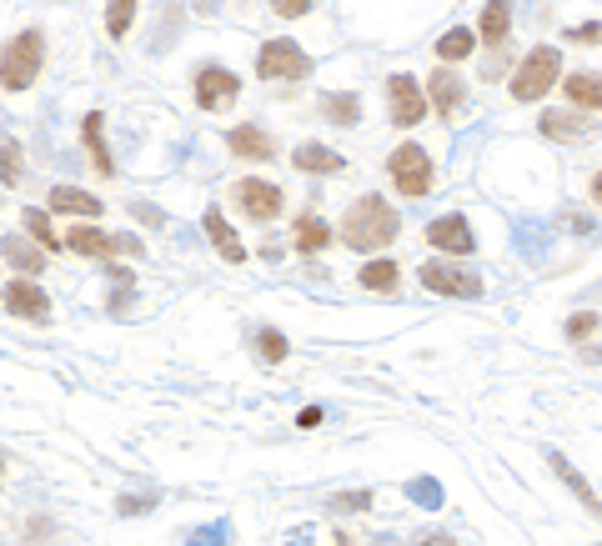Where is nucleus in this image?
<instances>
[{
  "mask_svg": "<svg viewBox=\"0 0 602 546\" xmlns=\"http://www.w3.org/2000/svg\"><path fill=\"white\" fill-rule=\"evenodd\" d=\"M397 231H402V221H397V211L382 196H362L342 216V241L352 251H382V246L397 241Z\"/></svg>",
  "mask_w": 602,
  "mask_h": 546,
  "instance_id": "nucleus-1",
  "label": "nucleus"
},
{
  "mask_svg": "<svg viewBox=\"0 0 602 546\" xmlns=\"http://www.w3.org/2000/svg\"><path fill=\"white\" fill-rule=\"evenodd\" d=\"M41 61H46V41L41 31H26L6 46V56H0V86H6L11 96H21L36 76H41Z\"/></svg>",
  "mask_w": 602,
  "mask_h": 546,
  "instance_id": "nucleus-2",
  "label": "nucleus"
},
{
  "mask_svg": "<svg viewBox=\"0 0 602 546\" xmlns=\"http://www.w3.org/2000/svg\"><path fill=\"white\" fill-rule=\"evenodd\" d=\"M557 76H562V56H557L552 46L527 51V61H522L517 76H512V101H542V96L557 86Z\"/></svg>",
  "mask_w": 602,
  "mask_h": 546,
  "instance_id": "nucleus-3",
  "label": "nucleus"
},
{
  "mask_svg": "<svg viewBox=\"0 0 602 546\" xmlns=\"http://www.w3.org/2000/svg\"><path fill=\"white\" fill-rule=\"evenodd\" d=\"M256 76L261 81H301V76H312V56L296 41H266L256 56Z\"/></svg>",
  "mask_w": 602,
  "mask_h": 546,
  "instance_id": "nucleus-4",
  "label": "nucleus"
},
{
  "mask_svg": "<svg viewBox=\"0 0 602 546\" xmlns=\"http://www.w3.org/2000/svg\"><path fill=\"white\" fill-rule=\"evenodd\" d=\"M387 171H392L397 191H402V196H412V201H422V196L432 191V161H427V156H422V146H412V141L392 151Z\"/></svg>",
  "mask_w": 602,
  "mask_h": 546,
  "instance_id": "nucleus-5",
  "label": "nucleus"
},
{
  "mask_svg": "<svg viewBox=\"0 0 602 546\" xmlns=\"http://www.w3.org/2000/svg\"><path fill=\"white\" fill-rule=\"evenodd\" d=\"M417 276H422V286L437 291V296H467V301L482 296V281H477L472 271H462V266H447V261H427Z\"/></svg>",
  "mask_w": 602,
  "mask_h": 546,
  "instance_id": "nucleus-6",
  "label": "nucleus"
},
{
  "mask_svg": "<svg viewBox=\"0 0 602 546\" xmlns=\"http://www.w3.org/2000/svg\"><path fill=\"white\" fill-rule=\"evenodd\" d=\"M236 201H241V211L261 226V221H276L281 216V191L271 186V181H256V176H246V181H236Z\"/></svg>",
  "mask_w": 602,
  "mask_h": 546,
  "instance_id": "nucleus-7",
  "label": "nucleus"
},
{
  "mask_svg": "<svg viewBox=\"0 0 602 546\" xmlns=\"http://www.w3.org/2000/svg\"><path fill=\"white\" fill-rule=\"evenodd\" d=\"M236 96H241V81H236L231 71L206 66V71L196 76V101H201L206 111H226V106H236Z\"/></svg>",
  "mask_w": 602,
  "mask_h": 546,
  "instance_id": "nucleus-8",
  "label": "nucleus"
},
{
  "mask_svg": "<svg viewBox=\"0 0 602 546\" xmlns=\"http://www.w3.org/2000/svg\"><path fill=\"white\" fill-rule=\"evenodd\" d=\"M387 96H392V126H402V131H412L422 116H427V101H422V86L412 81V76H392V86H387Z\"/></svg>",
  "mask_w": 602,
  "mask_h": 546,
  "instance_id": "nucleus-9",
  "label": "nucleus"
},
{
  "mask_svg": "<svg viewBox=\"0 0 602 546\" xmlns=\"http://www.w3.org/2000/svg\"><path fill=\"white\" fill-rule=\"evenodd\" d=\"M66 246L71 251H81V256H131V251H141V241L136 236H101V231H91V226H76L71 236H66Z\"/></svg>",
  "mask_w": 602,
  "mask_h": 546,
  "instance_id": "nucleus-10",
  "label": "nucleus"
},
{
  "mask_svg": "<svg viewBox=\"0 0 602 546\" xmlns=\"http://www.w3.org/2000/svg\"><path fill=\"white\" fill-rule=\"evenodd\" d=\"M0 301H6L11 316H26V321H51V296L31 281H11L6 291H0Z\"/></svg>",
  "mask_w": 602,
  "mask_h": 546,
  "instance_id": "nucleus-11",
  "label": "nucleus"
},
{
  "mask_svg": "<svg viewBox=\"0 0 602 546\" xmlns=\"http://www.w3.org/2000/svg\"><path fill=\"white\" fill-rule=\"evenodd\" d=\"M427 241H432L437 251H452V256H472V226H467L462 216H437V221L427 226Z\"/></svg>",
  "mask_w": 602,
  "mask_h": 546,
  "instance_id": "nucleus-12",
  "label": "nucleus"
},
{
  "mask_svg": "<svg viewBox=\"0 0 602 546\" xmlns=\"http://www.w3.org/2000/svg\"><path fill=\"white\" fill-rule=\"evenodd\" d=\"M206 236H211V246L221 251V261H231V266H241V261H246V246H241V241H236V231L226 226L221 206H211V211H206Z\"/></svg>",
  "mask_w": 602,
  "mask_h": 546,
  "instance_id": "nucleus-13",
  "label": "nucleus"
},
{
  "mask_svg": "<svg viewBox=\"0 0 602 546\" xmlns=\"http://www.w3.org/2000/svg\"><path fill=\"white\" fill-rule=\"evenodd\" d=\"M291 161H296L301 171H312V176H337V171L347 166L337 151H327V146H317V141H301V146L291 151Z\"/></svg>",
  "mask_w": 602,
  "mask_h": 546,
  "instance_id": "nucleus-14",
  "label": "nucleus"
},
{
  "mask_svg": "<svg viewBox=\"0 0 602 546\" xmlns=\"http://www.w3.org/2000/svg\"><path fill=\"white\" fill-rule=\"evenodd\" d=\"M226 141H231V151L246 156V161H271V156H276V146H271V136H266L261 126H236Z\"/></svg>",
  "mask_w": 602,
  "mask_h": 546,
  "instance_id": "nucleus-15",
  "label": "nucleus"
},
{
  "mask_svg": "<svg viewBox=\"0 0 602 546\" xmlns=\"http://www.w3.org/2000/svg\"><path fill=\"white\" fill-rule=\"evenodd\" d=\"M562 91H567V101H572L577 111H602V76L577 71V76H567V81H562Z\"/></svg>",
  "mask_w": 602,
  "mask_h": 546,
  "instance_id": "nucleus-16",
  "label": "nucleus"
},
{
  "mask_svg": "<svg viewBox=\"0 0 602 546\" xmlns=\"http://www.w3.org/2000/svg\"><path fill=\"white\" fill-rule=\"evenodd\" d=\"M0 256H6L21 276H41V271H46V251H36V246L21 241V236H6V241H0Z\"/></svg>",
  "mask_w": 602,
  "mask_h": 546,
  "instance_id": "nucleus-17",
  "label": "nucleus"
},
{
  "mask_svg": "<svg viewBox=\"0 0 602 546\" xmlns=\"http://www.w3.org/2000/svg\"><path fill=\"white\" fill-rule=\"evenodd\" d=\"M427 101L442 111V116H452L457 106H462V81L442 66V71H432V81H427Z\"/></svg>",
  "mask_w": 602,
  "mask_h": 546,
  "instance_id": "nucleus-18",
  "label": "nucleus"
},
{
  "mask_svg": "<svg viewBox=\"0 0 602 546\" xmlns=\"http://www.w3.org/2000/svg\"><path fill=\"white\" fill-rule=\"evenodd\" d=\"M332 246V226L322 221V216H301L296 221V251L301 256H317V251H327Z\"/></svg>",
  "mask_w": 602,
  "mask_h": 546,
  "instance_id": "nucleus-19",
  "label": "nucleus"
},
{
  "mask_svg": "<svg viewBox=\"0 0 602 546\" xmlns=\"http://www.w3.org/2000/svg\"><path fill=\"white\" fill-rule=\"evenodd\" d=\"M512 31V0H487V11H482V41L487 46H502Z\"/></svg>",
  "mask_w": 602,
  "mask_h": 546,
  "instance_id": "nucleus-20",
  "label": "nucleus"
},
{
  "mask_svg": "<svg viewBox=\"0 0 602 546\" xmlns=\"http://www.w3.org/2000/svg\"><path fill=\"white\" fill-rule=\"evenodd\" d=\"M51 206L66 211V216H101V196H86L76 186H56L51 191Z\"/></svg>",
  "mask_w": 602,
  "mask_h": 546,
  "instance_id": "nucleus-21",
  "label": "nucleus"
},
{
  "mask_svg": "<svg viewBox=\"0 0 602 546\" xmlns=\"http://www.w3.org/2000/svg\"><path fill=\"white\" fill-rule=\"evenodd\" d=\"M547 461H552V471H557V476L572 486V496H577V501H582V506L597 516V521H602V501H592V486H587V481H582V476L567 466V456H562V451H547Z\"/></svg>",
  "mask_w": 602,
  "mask_h": 546,
  "instance_id": "nucleus-22",
  "label": "nucleus"
},
{
  "mask_svg": "<svg viewBox=\"0 0 602 546\" xmlns=\"http://www.w3.org/2000/svg\"><path fill=\"white\" fill-rule=\"evenodd\" d=\"M322 116L327 121H337V126H357V116H362V106H357V96H322Z\"/></svg>",
  "mask_w": 602,
  "mask_h": 546,
  "instance_id": "nucleus-23",
  "label": "nucleus"
},
{
  "mask_svg": "<svg viewBox=\"0 0 602 546\" xmlns=\"http://www.w3.org/2000/svg\"><path fill=\"white\" fill-rule=\"evenodd\" d=\"M467 56H472V31H462V26H457V31H447V36L437 41V61H447V66H452V61H467Z\"/></svg>",
  "mask_w": 602,
  "mask_h": 546,
  "instance_id": "nucleus-24",
  "label": "nucleus"
},
{
  "mask_svg": "<svg viewBox=\"0 0 602 546\" xmlns=\"http://www.w3.org/2000/svg\"><path fill=\"white\" fill-rule=\"evenodd\" d=\"M582 116H562V111H547L542 116V136H552V141H572V136H582Z\"/></svg>",
  "mask_w": 602,
  "mask_h": 546,
  "instance_id": "nucleus-25",
  "label": "nucleus"
},
{
  "mask_svg": "<svg viewBox=\"0 0 602 546\" xmlns=\"http://www.w3.org/2000/svg\"><path fill=\"white\" fill-rule=\"evenodd\" d=\"M86 151H91V161L101 166V176H111V151H106V141H101V116H96V111L86 116Z\"/></svg>",
  "mask_w": 602,
  "mask_h": 546,
  "instance_id": "nucleus-26",
  "label": "nucleus"
},
{
  "mask_svg": "<svg viewBox=\"0 0 602 546\" xmlns=\"http://www.w3.org/2000/svg\"><path fill=\"white\" fill-rule=\"evenodd\" d=\"M362 286L367 291H392L397 286V261H367L362 266Z\"/></svg>",
  "mask_w": 602,
  "mask_h": 546,
  "instance_id": "nucleus-27",
  "label": "nucleus"
},
{
  "mask_svg": "<svg viewBox=\"0 0 602 546\" xmlns=\"http://www.w3.org/2000/svg\"><path fill=\"white\" fill-rule=\"evenodd\" d=\"M131 21H136V0H111V6H106V31H111L116 41L131 31Z\"/></svg>",
  "mask_w": 602,
  "mask_h": 546,
  "instance_id": "nucleus-28",
  "label": "nucleus"
},
{
  "mask_svg": "<svg viewBox=\"0 0 602 546\" xmlns=\"http://www.w3.org/2000/svg\"><path fill=\"white\" fill-rule=\"evenodd\" d=\"M21 221H26V231L46 246V251H61V236L51 231V221H46V211H21Z\"/></svg>",
  "mask_w": 602,
  "mask_h": 546,
  "instance_id": "nucleus-29",
  "label": "nucleus"
},
{
  "mask_svg": "<svg viewBox=\"0 0 602 546\" xmlns=\"http://www.w3.org/2000/svg\"><path fill=\"white\" fill-rule=\"evenodd\" d=\"M547 231H537V226H517V251L527 256V261H542L547 256Z\"/></svg>",
  "mask_w": 602,
  "mask_h": 546,
  "instance_id": "nucleus-30",
  "label": "nucleus"
},
{
  "mask_svg": "<svg viewBox=\"0 0 602 546\" xmlns=\"http://www.w3.org/2000/svg\"><path fill=\"white\" fill-rule=\"evenodd\" d=\"M407 496H412L417 506H427V511H437V506H442V486H437L432 476H417V481H407Z\"/></svg>",
  "mask_w": 602,
  "mask_h": 546,
  "instance_id": "nucleus-31",
  "label": "nucleus"
},
{
  "mask_svg": "<svg viewBox=\"0 0 602 546\" xmlns=\"http://www.w3.org/2000/svg\"><path fill=\"white\" fill-rule=\"evenodd\" d=\"M21 171H26L21 146H16V141H11V146H0V181H6V186H21Z\"/></svg>",
  "mask_w": 602,
  "mask_h": 546,
  "instance_id": "nucleus-32",
  "label": "nucleus"
},
{
  "mask_svg": "<svg viewBox=\"0 0 602 546\" xmlns=\"http://www.w3.org/2000/svg\"><path fill=\"white\" fill-rule=\"evenodd\" d=\"M256 351H261L266 361H286V336H281L276 326H261V331H256Z\"/></svg>",
  "mask_w": 602,
  "mask_h": 546,
  "instance_id": "nucleus-33",
  "label": "nucleus"
},
{
  "mask_svg": "<svg viewBox=\"0 0 602 546\" xmlns=\"http://www.w3.org/2000/svg\"><path fill=\"white\" fill-rule=\"evenodd\" d=\"M332 506H337V511H367V506H372V491H342V496H332Z\"/></svg>",
  "mask_w": 602,
  "mask_h": 546,
  "instance_id": "nucleus-34",
  "label": "nucleus"
},
{
  "mask_svg": "<svg viewBox=\"0 0 602 546\" xmlns=\"http://www.w3.org/2000/svg\"><path fill=\"white\" fill-rule=\"evenodd\" d=\"M592 331H597V316H592V311H577V316L567 321V336H572V341H582V336H592Z\"/></svg>",
  "mask_w": 602,
  "mask_h": 546,
  "instance_id": "nucleus-35",
  "label": "nucleus"
},
{
  "mask_svg": "<svg viewBox=\"0 0 602 546\" xmlns=\"http://www.w3.org/2000/svg\"><path fill=\"white\" fill-rule=\"evenodd\" d=\"M271 11L286 16V21H296V16H307V11H312V0H271Z\"/></svg>",
  "mask_w": 602,
  "mask_h": 546,
  "instance_id": "nucleus-36",
  "label": "nucleus"
},
{
  "mask_svg": "<svg viewBox=\"0 0 602 546\" xmlns=\"http://www.w3.org/2000/svg\"><path fill=\"white\" fill-rule=\"evenodd\" d=\"M136 511H151L146 496H121V516H136Z\"/></svg>",
  "mask_w": 602,
  "mask_h": 546,
  "instance_id": "nucleus-37",
  "label": "nucleus"
},
{
  "mask_svg": "<svg viewBox=\"0 0 602 546\" xmlns=\"http://www.w3.org/2000/svg\"><path fill=\"white\" fill-rule=\"evenodd\" d=\"M231 531L226 526H201V531H191V541H226Z\"/></svg>",
  "mask_w": 602,
  "mask_h": 546,
  "instance_id": "nucleus-38",
  "label": "nucleus"
},
{
  "mask_svg": "<svg viewBox=\"0 0 602 546\" xmlns=\"http://www.w3.org/2000/svg\"><path fill=\"white\" fill-rule=\"evenodd\" d=\"M296 426H307V431H312V426H322V406H307V411L296 416Z\"/></svg>",
  "mask_w": 602,
  "mask_h": 546,
  "instance_id": "nucleus-39",
  "label": "nucleus"
},
{
  "mask_svg": "<svg viewBox=\"0 0 602 546\" xmlns=\"http://www.w3.org/2000/svg\"><path fill=\"white\" fill-rule=\"evenodd\" d=\"M567 226H572L577 236H587V231H592V216H577V211H572V216H567Z\"/></svg>",
  "mask_w": 602,
  "mask_h": 546,
  "instance_id": "nucleus-40",
  "label": "nucleus"
},
{
  "mask_svg": "<svg viewBox=\"0 0 602 546\" xmlns=\"http://www.w3.org/2000/svg\"><path fill=\"white\" fill-rule=\"evenodd\" d=\"M592 196H597V201H602V171H597V176H592Z\"/></svg>",
  "mask_w": 602,
  "mask_h": 546,
  "instance_id": "nucleus-41",
  "label": "nucleus"
},
{
  "mask_svg": "<svg viewBox=\"0 0 602 546\" xmlns=\"http://www.w3.org/2000/svg\"><path fill=\"white\" fill-rule=\"evenodd\" d=\"M196 6H201V11H211V6H216V0H196Z\"/></svg>",
  "mask_w": 602,
  "mask_h": 546,
  "instance_id": "nucleus-42",
  "label": "nucleus"
},
{
  "mask_svg": "<svg viewBox=\"0 0 602 546\" xmlns=\"http://www.w3.org/2000/svg\"><path fill=\"white\" fill-rule=\"evenodd\" d=\"M597 41H602V36H597Z\"/></svg>",
  "mask_w": 602,
  "mask_h": 546,
  "instance_id": "nucleus-43",
  "label": "nucleus"
}]
</instances>
